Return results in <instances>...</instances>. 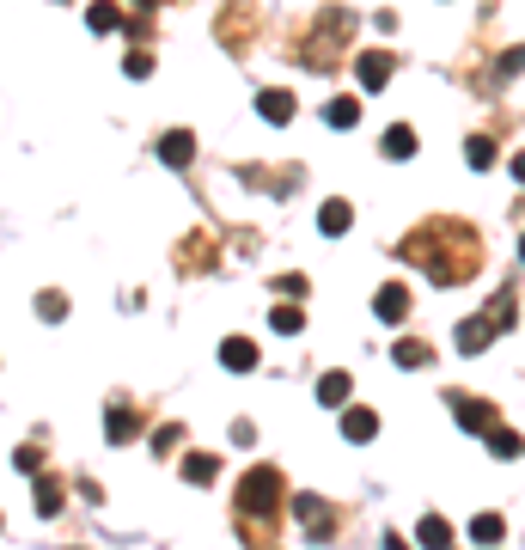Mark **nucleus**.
<instances>
[{
    "label": "nucleus",
    "mask_w": 525,
    "mask_h": 550,
    "mask_svg": "<svg viewBox=\"0 0 525 550\" xmlns=\"http://www.w3.org/2000/svg\"><path fill=\"white\" fill-rule=\"evenodd\" d=\"M397 257L422 264L440 287H458V282H470V275H477L483 244H477V233H470V226H458V221H427V226H416V233L404 239V251H397Z\"/></svg>",
    "instance_id": "obj_1"
},
{
    "label": "nucleus",
    "mask_w": 525,
    "mask_h": 550,
    "mask_svg": "<svg viewBox=\"0 0 525 550\" xmlns=\"http://www.w3.org/2000/svg\"><path fill=\"white\" fill-rule=\"evenodd\" d=\"M275 514H282V471H244L239 483V538H269L275 532Z\"/></svg>",
    "instance_id": "obj_2"
},
{
    "label": "nucleus",
    "mask_w": 525,
    "mask_h": 550,
    "mask_svg": "<svg viewBox=\"0 0 525 550\" xmlns=\"http://www.w3.org/2000/svg\"><path fill=\"white\" fill-rule=\"evenodd\" d=\"M348 31H355V19H348L343 6H330V13H324V31L305 43L300 61H305V67H318V74H324V67H336V56H330V49H336V37H348Z\"/></svg>",
    "instance_id": "obj_3"
},
{
    "label": "nucleus",
    "mask_w": 525,
    "mask_h": 550,
    "mask_svg": "<svg viewBox=\"0 0 525 550\" xmlns=\"http://www.w3.org/2000/svg\"><path fill=\"white\" fill-rule=\"evenodd\" d=\"M391 74H397V56H391V49H361V56H355V80H361V92H385Z\"/></svg>",
    "instance_id": "obj_4"
},
{
    "label": "nucleus",
    "mask_w": 525,
    "mask_h": 550,
    "mask_svg": "<svg viewBox=\"0 0 525 550\" xmlns=\"http://www.w3.org/2000/svg\"><path fill=\"white\" fill-rule=\"evenodd\" d=\"M446 410L458 416V428H477V434L495 428V404H483L477 391H446Z\"/></svg>",
    "instance_id": "obj_5"
},
{
    "label": "nucleus",
    "mask_w": 525,
    "mask_h": 550,
    "mask_svg": "<svg viewBox=\"0 0 525 550\" xmlns=\"http://www.w3.org/2000/svg\"><path fill=\"white\" fill-rule=\"evenodd\" d=\"M495 337H501V330H495L489 312H483V318H465V325H458V355H483Z\"/></svg>",
    "instance_id": "obj_6"
},
{
    "label": "nucleus",
    "mask_w": 525,
    "mask_h": 550,
    "mask_svg": "<svg viewBox=\"0 0 525 550\" xmlns=\"http://www.w3.org/2000/svg\"><path fill=\"white\" fill-rule=\"evenodd\" d=\"M373 312H379L385 325L409 318V287H404V282H385V287H379V300H373Z\"/></svg>",
    "instance_id": "obj_7"
},
{
    "label": "nucleus",
    "mask_w": 525,
    "mask_h": 550,
    "mask_svg": "<svg viewBox=\"0 0 525 550\" xmlns=\"http://www.w3.org/2000/svg\"><path fill=\"white\" fill-rule=\"evenodd\" d=\"M160 160H165V165H178V171H183V165L196 160V135H190V129H171V135L160 141Z\"/></svg>",
    "instance_id": "obj_8"
},
{
    "label": "nucleus",
    "mask_w": 525,
    "mask_h": 550,
    "mask_svg": "<svg viewBox=\"0 0 525 550\" xmlns=\"http://www.w3.org/2000/svg\"><path fill=\"white\" fill-rule=\"evenodd\" d=\"M300 520H305V532H312V538H330V532H336V514L324 508L318 495H300Z\"/></svg>",
    "instance_id": "obj_9"
},
{
    "label": "nucleus",
    "mask_w": 525,
    "mask_h": 550,
    "mask_svg": "<svg viewBox=\"0 0 525 550\" xmlns=\"http://www.w3.org/2000/svg\"><path fill=\"white\" fill-rule=\"evenodd\" d=\"M385 160H416V147H422V135L409 129V122H397V129H385Z\"/></svg>",
    "instance_id": "obj_10"
},
{
    "label": "nucleus",
    "mask_w": 525,
    "mask_h": 550,
    "mask_svg": "<svg viewBox=\"0 0 525 550\" xmlns=\"http://www.w3.org/2000/svg\"><path fill=\"white\" fill-rule=\"evenodd\" d=\"M348 226H355V208H348L343 196H330V202L318 208V233H330V239H336V233H348Z\"/></svg>",
    "instance_id": "obj_11"
},
{
    "label": "nucleus",
    "mask_w": 525,
    "mask_h": 550,
    "mask_svg": "<svg viewBox=\"0 0 525 550\" xmlns=\"http://www.w3.org/2000/svg\"><path fill=\"white\" fill-rule=\"evenodd\" d=\"M221 361L232 367V373H251V367H257V343H251V337H226V343H221Z\"/></svg>",
    "instance_id": "obj_12"
},
{
    "label": "nucleus",
    "mask_w": 525,
    "mask_h": 550,
    "mask_svg": "<svg viewBox=\"0 0 525 550\" xmlns=\"http://www.w3.org/2000/svg\"><path fill=\"white\" fill-rule=\"evenodd\" d=\"M343 434L348 441H373V434H379V416H373V410H343Z\"/></svg>",
    "instance_id": "obj_13"
},
{
    "label": "nucleus",
    "mask_w": 525,
    "mask_h": 550,
    "mask_svg": "<svg viewBox=\"0 0 525 550\" xmlns=\"http://www.w3.org/2000/svg\"><path fill=\"white\" fill-rule=\"evenodd\" d=\"M348 391H355V379H348V373H324V379H318V404L343 410V404H348Z\"/></svg>",
    "instance_id": "obj_14"
},
{
    "label": "nucleus",
    "mask_w": 525,
    "mask_h": 550,
    "mask_svg": "<svg viewBox=\"0 0 525 550\" xmlns=\"http://www.w3.org/2000/svg\"><path fill=\"white\" fill-rule=\"evenodd\" d=\"M214 477H221V459L214 452H190L183 459V483H214Z\"/></svg>",
    "instance_id": "obj_15"
},
{
    "label": "nucleus",
    "mask_w": 525,
    "mask_h": 550,
    "mask_svg": "<svg viewBox=\"0 0 525 550\" xmlns=\"http://www.w3.org/2000/svg\"><path fill=\"white\" fill-rule=\"evenodd\" d=\"M104 434L122 447V441L135 434V410H129V404H110V410H104Z\"/></svg>",
    "instance_id": "obj_16"
},
{
    "label": "nucleus",
    "mask_w": 525,
    "mask_h": 550,
    "mask_svg": "<svg viewBox=\"0 0 525 550\" xmlns=\"http://www.w3.org/2000/svg\"><path fill=\"white\" fill-rule=\"evenodd\" d=\"M324 122H330V129H355V122H361V99H330Z\"/></svg>",
    "instance_id": "obj_17"
},
{
    "label": "nucleus",
    "mask_w": 525,
    "mask_h": 550,
    "mask_svg": "<svg viewBox=\"0 0 525 550\" xmlns=\"http://www.w3.org/2000/svg\"><path fill=\"white\" fill-rule=\"evenodd\" d=\"M257 110H262L269 122H293V92H262Z\"/></svg>",
    "instance_id": "obj_18"
},
{
    "label": "nucleus",
    "mask_w": 525,
    "mask_h": 550,
    "mask_svg": "<svg viewBox=\"0 0 525 550\" xmlns=\"http://www.w3.org/2000/svg\"><path fill=\"white\" fill-rule=\"evenodd\" d=\"M391 361H397V367H427V361H434V348L416 343V337H404V343L391 348Z\"/></svg>",
    "instance_id": "obj_19"
},
{
    "label": "nucleus",
    "mask_w": 525,
    "mask_h": 550,
    "mask_svg": "<svg viewBox=\"0 0 525 550\" xmlns=\"http://www.w3.org/2000/svg\"><path fill=\"white\" fill-rule=\"evenodd\" d=\"M489 452H495V459H520L525 441L513 434V428H489Z\"/></svg>",
    "instance_id": "obj_20"
},
{
    "label": "nucleus",
    "mask_w": 525,
    "mask_h": 550,
    "mask_svg": "<svg viewBox=\"0 0 525 550\" xmlns=\"http://www.w3.org/2000/svg\"><path fill=\"white\" fill-rule=\"evenodd\" d=\"M86 25H92V31H117V25H122V6H117V0H92Z\"/></svg>",
    "instance_id": "obj_21"
},
{
    "label": "nucleus",
    "mask_w": 525,
    "mask_h": 550,
    "mask_svg": "<svg viewBox=\"0 0 525 550\" xmlns=\"http://www.w3.org/2000/svg\"><path fill=\"white\" fill-rule=\"evenodd\" d=\"M470 538H477V545H495V538H507V520L501 514H477V520H470Z\"/></svg>",
    "instance_id": "obj_22"
},
{
    "label": "nucleus",
    "mask_w": 525,
    "mask_h": 550,
    "mask_svg": "<svg viewBox=\"0 0 525 550\" xmlns=\"http://www.w3.org/2000/svg\"><path fill=\"white\" fill-rule=\"evenodd\" d=\"M465 160H470V171H489V165H495V141H489V135H470Z\"/></svg>",
    "instance_id": "obj_23"
},
{
    "label": "nucleus",
    "mask_w": 525,
    "mask_h": 550,
    "mask_svg": "<svg viewBox=\"0 0 525 550\" xmlns=\"http://www.w3.org/2000/svg\"><path fill=\"white\" fill-rule=\"evenodd\" d=\"M37 514H61V477H37Z\"/></svg>",
    "instance_id": "obj_24"
},
{
    "label": "nucleus",
    "mask_w": 525,
    "mask_h": 550,
    "mask_svg": "<svg viewBox=\"0 0 525 550\" xmlns=\"http://www.w3.org/2000/svg\"><path fill=\"white\" fill-rule=\"evenodd\" d=\"M269 325H275V337H293V330L305 325V312H300V306H275V318H269Z\"/></svg>",
    "instance_id": "obj_25"
},
{
    "label": "nucleus",
    "mask_w": 525,
    "mask_h": 550,
    "mask_svg": "<svg viewBox=\"0 0 525 550\" xmlns=\"http://www.w3.org/2000/svg\"><path fill=\"white\" fill-rule=\"evenodd\" d=\"M416 538H422V545H446V538H452V526H446L440 514H427L422 526H416Z\"/></svg>",
    "instance_id": "obj_26"
},
{
    "label": "nucleus",
    "mask_w": 525,
    "mask_h": 550,
    "mask_svg": "<svg viewBox=\"0 0 525 550\" xmlns=\"http://www.w3.org/2000/svg\"><path fill=\"white\" fill-rule=\"evenodd\" d=\"M37 312L49 318V325H56V318H67V294H56V287H49V294H37Z\"/></svg>",
    "instance_id": "obj_27"
},
{
    "label": "nucleus",
    "mask_w": 525,
    "mask_h": 550,
    "mask_svg": "<svg viewBox=\"0 0 525 550\" xmlns=\"http://www.w3.org/2000/svg\"><path fill=\"white\" fill-rule=\"evenodd\" d=\"M122 67H129L135 80H147V74H153V49H129V61H122Z\"/></svg>",
    "instance_id": "obj_28"
},
{
    "label": "nucleus",
    "mask_w": 525,
    "mask_h": 550,
    "mask_svg": "<svg viewBox=\"0 0 525 550\" xmlns=\"http://www.w3.org/2000/svg\"><path fill=\"white\" fill-rule=\"evenodd\" d=\"M13 471H43V447H19L13 452Z\"/></svg>",
    "instance_id": "obj_29"
},
{
    "label": "nucleus",
    "mask_w": 525,
    "mask_h": 550,
    "mask_svg": "<svg viewBox=\"0 0 525 550\" xmlns=\"http://www.w3.org/2000/svg\"><path fill=\"white\" fill-rule=\"evenodd\" d=\"M178 441H183V428H178V422H171V428H160V434H153V447H160V452H171V447H178Z\"/></svg>",
    "instance_id": "obj_30"
},
{
    "label": "nucleus",
    "mask_w": 525,
    "mask_h": 550,
    "mask_svg": "<svg viewBox=\"0 0 525 550\" xmlns=\"http://www.w3.org/2000/svg\"><path fill=\"white\" fill-rule=\"evenodd\" d=\"M501 74H525V49H501Z\"/></svg>",
    "instance_id": "obj_31"
},
{
    "label": "nucleus",
    "mask_w": 525,
    "mask_h": 550,
    "mask_svg": "<svg viewBox=\"0 0 525 550\" xmlns=\"http://www.w3.org/2000/svg\"><path fill=\"white\" fill-rule=\"evenodd\" d=\"M513 178H520V183H525V153H513Z\"/></svg>",
    "instance_id": "obj_32"
},
{
    "label": "nucleus",
    "mask_w": 525,
    "mask_h": 550,
    "mask_svg": "<svg viewBox=\"0 0 525 550\" xmlns=\"http://www.w3.org/2000/svg\"><path fill=\"white\" fill-rule=\"evenodd\" d=\"M520 257H525V239H520Z\"/></svg>",
    "instance_id": "obj_33"
}]
</instances>
